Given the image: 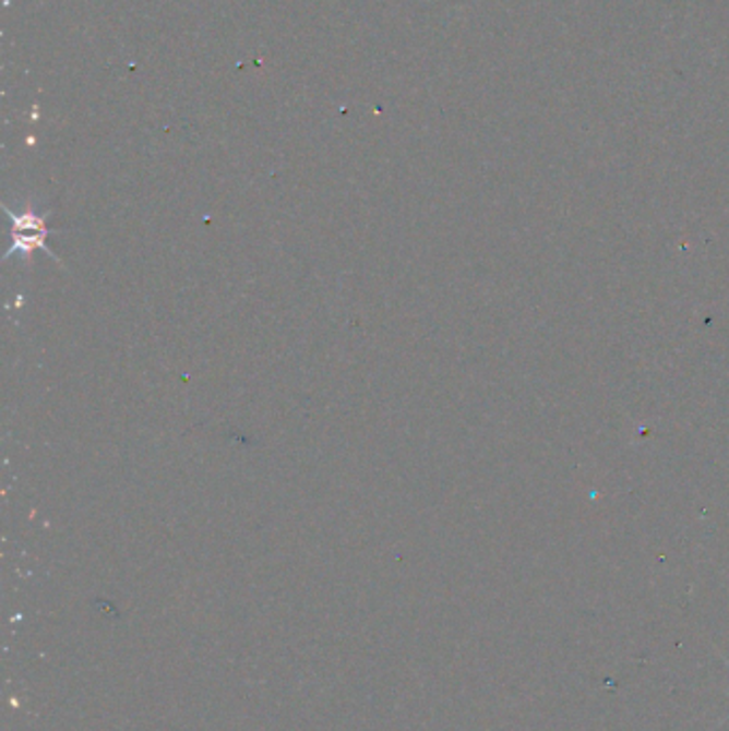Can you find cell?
I'll use <instances>...</instances> for the list:
<instances>
[{
    "mask_svg": "<svg viewBox=\"0 0 729 731\" xmlns=\"http://www.w3.org/2000/svg\"><path fill=\"white\" fill-rule=\"evenodd\" d=\"M7 209V216L11 218V236H13V242H11V249L7 253V257L11 255H31L33 251L41 249L46 251L48 255H53L52 251L46 247V238H48V227H46V218L35 214V209H26V212H13V209Z\"/></svg>",
    "mask_w": 729,
    "mask_h": 731,
    "instance_id": "obj_1",
    "label": "cell"
},
{
    "mask_svg": "<svg viewBox=\"0 0 729 731\" xmlns=\"http://www.w3.org/2000/svg\"><path fill=\"white\" fill-rule=\"evenodd\" d=\"M721 661H724V663H726V668H728V670H729V659H728V657H726V655H721Z\"/></svg>",
    "mask_w": 729,
    "mask_h": 731,
    "instance_id": "obj_2",
    "label": "cell"
}]
</instances>
